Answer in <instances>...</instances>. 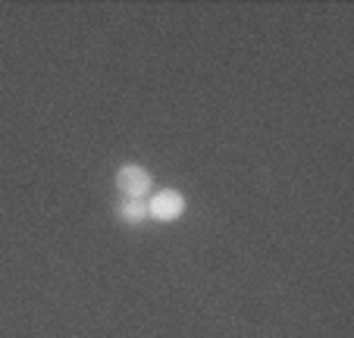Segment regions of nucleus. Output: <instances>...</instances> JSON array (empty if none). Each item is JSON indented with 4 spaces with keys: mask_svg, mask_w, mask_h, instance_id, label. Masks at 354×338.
<instances>
[{
    "mask_svg": "<svg viewBox=\"0 0 354 338\" xmlns=\"http://www.w3.org/2000/svg\"><path fill=\"white\" fill-rule=\"evenodd\" d=\"M185 216V198H182L176 188H160L147 198V219H157V223H176V219Z\"/></svg>",
    "mask_w": 354,
    "mask_h": 338,
    "instance_id": "f03ea898",
    "label": "nucleus"
},
{
    "mask_svg": "<svg viewBox=\"0 0 354 338\" xmlns=\"http://www.w3.org/2000/svg\"><path fill=\"white\" fill-rule=\"evenodd\" d=\"M116 188L129 200H145L147 194H154V176L138 163H122L116 169Z\"/></svg>",
    "mask_w": 354,
    "mask_h": 338,
    "instance_id": "f257e3e1",
    "label": "nucleus"
},
{
    "mask_svg": "<svg viewBox=\"0 0 354 338\" xmlns=\"http://www.w3.org/2000/svg\"><path fill=\"white\" fill-rule=\"evenodd\" d=\"M116 216H120V223H126V225H141V223H147V204L145 200L122 198V204L116 207Z\"/></svg>",
    "mask_w": 354,
    "mask_h": 338,
    "instance_id": "7ed1b4c3",
    "label": "nucleus"
}]
</instances>
